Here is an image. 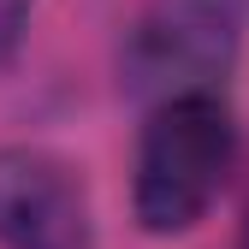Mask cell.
<instances>
[{"label":"cell","mask_w":249,"mask_h":249,"mask_svg":"<svg viewBox=\"0 0 249 249\" xmlns=\"http://www.w3.org/2000/svg\"><path fill=\"white\" fill-rule=\"evenodd\" d=\"M231 154H237V131H231V113L213 89L160 101L142 124L137 184H131L142 231H154V237L190 231L220 196Z\"/></svg>","instance_id":"6da1fadb"},{"label":"cell","mask_w":249,"mask_h":249,"mask_svg":"<svg viewBox=\"0 0 249 249\" xmlns=\"http://www.w3.org/2000/svg\"><path fill=\"white\" fill-rule=\"evenodd\" d=\"M249 0H148L124 36V89L137 101L208 95L243 48Z\"/></svg>","instance_id":"7a4b0ae2"},{"label":"cell","mask_w":249,"mask_h":249,"mask_svg":"<svg viewBox=\"0 0 249 249\" xmlns=\"http://www.w3.org/2000/svg\"><path fill=\"white\" fill-rule=\"evenodd\" d=\"M0 243L89 249V202L71 166H59L42 148H0Z\"/></svg>","instance_id":"3957f363"},{"label":"cell","mask_w":249,"mask_h":249,"mask_svg":"<svg viewBox=\"0 0 249 249\" xmlns=\"http://www.w3.org/2000/svg\"><path fill=\"white\" fill-rule=\"evenodd\" d=\"M24 18H30V0H0V66H6V59L18 53Z\"/></svg>","instance_id":"277c9868"}]
</instances>
